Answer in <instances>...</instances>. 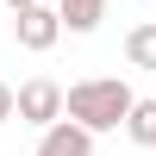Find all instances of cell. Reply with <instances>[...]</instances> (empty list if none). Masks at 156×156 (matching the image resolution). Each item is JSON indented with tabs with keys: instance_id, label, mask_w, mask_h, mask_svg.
<instances>
[{
	"instance_id": "6da1fadb",
	"label": "cell",
	"mask_w": 156,
	"mask_h": 156,
	"mask_svg": "<svg viewBox=\"0 0 156 156\" xmlns=\"http://www.w3.org/2000/svg\"><path fill=\"white\" fill-rule=\"evenodd\" d=\"M125 106H131V87H125L119 75H87V81L62 87V119L87 125L94 137H100V131H119Z\"/></svg>"
},
{
	"instance_id": "3957f363",
	"label": "cell",
	"mask_w": 156,
	"mask_h": 156,
	"mask_svg": "<svg viewBox=\"0 0 156 156\" xmlns=\"http://www.w3.org/2000/svg\"><path fill=\"white\" fill-rule=\"evenodd\" d=\"M12 37H19V50L44 56V50L62 37V19H56L50 6H37V0H31V6H19V19H12Z\"/></svg>"
},
{
	"instance_id": "52a82bcc",
	"label": "cell",
	"mask_w": 156,
	"mask_h": 156,
	"mask_svg": "<svg viewBox=\"0 0 156 156\" xmlns=\"http://www.w3.org/2000/svg\"><path fill=\"white\" fill-rule=\"evenodd\" d=\"M125 62H131V69H150V75H156V25H150V19L125 31Z\"/></svg>"
},
{
	"instance_id": "5b68a950",
	"label": "cell",
	"mask_w": 156,
	"mask_h": 156,
	"mask_svg": "<svg viewBox=\"0 0 156 156\" xmlns=\"http://www.w3.org/2000/svg\"><path fill=\"white\" fill-rule=\"evenodd\" d=\"M119 125L131 131V144H137V150H156V100H137V94H131V106H125V119H119Z\"/></svg>"
},
{
	"instance_id": "277c9868",
	"label": "cell",
	"mask_w": 156,
	"mask_h": 156,
	"mask_svg": "<svg viewBox=\"0 0 156 156\" xmlns=\"http://www.w3.org/2000/svg\"><path fill=\"white\" fill-rule=\"evenodd\" d=\"M37 156H94V131L75 119H50L37 137Z\"/></svg>"
},
{
	"instance_id": "9c48e42d",
	"label": "cell",
	"mask_w": 156,
	"mask_h": 156,
	"mask_svg": "<svg viewBox=\"0 0 156 156\" xmlns=\"http://www.w3.org/2000/svg\"><path fill=\"white\" fill-rule=\"evenodd\" d=\"M0 6H12V12H19V6H31V0H0Z\"/></svg>"
},
{
	"instance_id": "8992f818",
	"label": "cell",
	"mask_w": 156,
	"mask_h": 156,
	"mask_svg": "<svg viewBox=\"0 0 156 156\" xmlns=\"http://www.w3.org/2000/svg\"><path fill=\"white\" fill-rule=\"evenodd\" d=\"M62 31H100V19H106V0H62L56 6Z\"/></svg>"
},
{
	"instance_id": "ba28073f",
	"label": "cell",
	"mask_w": 156,
	"mask_h": 156,
	"mask_svg": "<svg viewBox=\"0 0 156 156\" xmlns=\"http://www.w3.org/2000/svg\"><path fill=\"white\" fill-rule=\"evenodd\" d=\"M6 119H12V87L0 81V125H6Z\"/></svg>"
},
{
	"instance_id": "7a4b0ae2",
	"label": "cell",
	"mask_w": 156,
	"mask_h": 156,
	"mask_svg": "<svg viewBox=\"0 0 156 156\" xmlns=\"http://www.w3.org/2000/svg\"><path fill=\"white\" fill-rule=\"evenodd\" d=\"M12 119H19V125H37V131H44L50 119H62V81H50V75L19 81V87H12Z\"/></svg>"
}]
</instances>
